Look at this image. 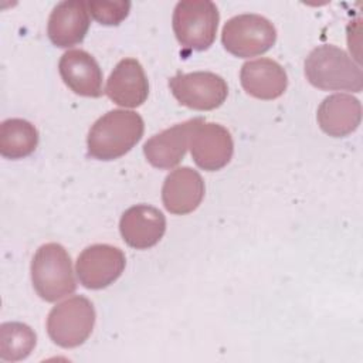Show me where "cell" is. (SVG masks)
<instances>
[{"mask_svg": "<svg viewBox=\"0 0 363 363\" xmlns=\"http://www.w3.org/2000/svg\"><path fill=\"white\" fill-rule=\"evenodd\" d=\"M305 75L311 85L323 91L360 92V67L342 48L323 44L313 48L305 60Z\"/></svg>", "mask_w": 363, "mask_h": 363, "instance_id": "cell-2", "label": "cell"}, {"mask_svg": "<svg viewBox=\"0 0 363 363\" xmlns=\"http://www.w3.org/2000/svg\"><path fill=\"white\" fill-rule=\"evenodd\" d=\"M194 123L196 118L153 135L143 145V153L147 162L157 169L177 166L186 155Z\"/></svg>", "mask_w": 363, "mask_h": 363, "instance_id": "cell-15", "label": "cell"}, {"mask_svg": "<svg viewBox=\"0 0 363 363\" xmlns=\"http://www.w3.org/2000/svg\"><path fill=\"white\" fill-rule=\"evenodd\" d=\"M145 123L139 113L113 109L101 116L86 138L88 155L98 160H113L126 155L143 136Z\"/></svg>", "mask_w": 363, "mask_h": 363, "instance_id": "cell-1", "label": "cell"}, {"mask_svg": "<svg viewBox=\"0 0 363 363\" xmlns=\"http://www.w3.org/2000/svg\"><path fill=\"white\" fill-rule=\"evenodd\" d=\"M240 81L248 95L264 101L281 96L288 85L284 67L271 58L245 62L240 71Z\"/></svg>", "mask_w": 363, "mask_h": 363, "instance_id": "cell-16", "label": "cell"}, {"mask_svg": "<svg viewBox=\"0 0 363 363\" xmlns=\"http://www.w3.org/2000/svg\"><path fill=\"white\" fill-rule=\"evenodd\" d=\"M320 129L333 138H343L354 132L362 121L360 101L347 94L326 96L316 113Z\"/></svg>", "mask_w": 363, "mask_h": 363, "instance_id": "cell-17", "label": "cell"}, {"mask_svg": "<svg viewBox=\"0 0 363 363\" xmlns=\"http://www.w3.org/2000/svg\"><path fill=\"white\" fill-rule=\"evenodd\" d=\"M38 145L37 128L20 118L1 122L0 126V153L7 159H23L31 155Z\"/></svg>", "mask_w": 363, "mask_h": 363, "instance_id": "cell-18", "label": "cell"}, {"mask_svg": "<svg viewBox=\"0 0 363 363\" xmlns=\"http://www.w3.org/2000/svg\"><path fill=\"white\" fill-rule=\"evenodd\" d=\"M105 94L116 105L125 108L140 106L149 95V82L140 62L135 58L121 60L111 72Z\"/></svg>", "mask_w": 363, "mask_h": 363, "instance_id": "cell-11", "label": "cell"}, {"mask_svg": "<svg viewBox=\"0 0 363 363\" xmlns=\"http://www.w3.org/2000/svg\"><path fill=\"white\" fill-rule=\"evenodd\" d=\"M89 28L88 3L67 0L58 3L50 14L47 34L51 43L60 48L79 44Z\"/></svg>", "mask_w": 363, "mask_h": 363, "instance_id": "cell-12", "label": "cell"}, {"mask_svg": "<svg viewBox=\"0 0 363 363\" xmlns=\"http://www.w3.org/2000/svg\"><path fill=\"white\" fill-rule=\"evenodd\" d=\"M189 147L194 163L200 169L216 172L231 160L234 142L231 133L224 126L196 118Z\"/></svg>", "mask_w": 363, "mask_h": 363, "instance_id": "cell-8", "label": "cell"}, {"mask_svg": "<svg viewBox=\"0 0 363 363\" xmlns=\"http://www.w3.org/2000/svg\"><path fill=\"white\" fill-rule=\"evenodd\" d=\"M169 86L179 104L196 111L216 109L224 104L228 95L224 78L208 71L179 72L169 79Z\"/></svg>", "mask_w": 363, "mask_h": 363, "instance_id": "cell-7", "label": "cell"}, {"mask_svg": "<svg viewBox=\"0 0 363 363\" xmlns=\"http://www.w3.org/2000/svg\"><path fill=\"white\" fill-rule=\"evenodd\" d=\"M277 40L274 24L259 14L234 16L223 27L224 48L238 57L250 58L267 52Z\"/></svg>", "mask_w": 363, "mask_h": 363, "instance_id": "cell-6", "label": "cell"}, {"mask_svg": "<svg viewBox=\"0 0 363 363\" xmlns=\"http://www.w3.org/2000/svg\"><path fill=\"white\" fill-rule=\"evenodd\" d=\"M95 318L94 305L88 298L72 296L50 311L47 318L48 336L64 349L77 347L92 333Z\"/></svg>", "mask_w": 363, "mask_h": 363, "instance_id": "cell-5", "label": "cell"}, {"mask_svg": "<svg viewBox=\"0 0 363 363\" xmlns=\"http://www.w3.org/2000/svg\"><path fill=\"white\" fill-rule=\"evenodd\" d=\"M64 84L81 96L98 98L102 95V71L96 60L84 50L64 52L58 62Z\"/></svg>", "mask_w": 363, "mask_h": 363, "instance_id": "cell-14", "label": "cell"}, {"mask_svg": "<svg viewBox=\"0 0 363 363\" xmlns=\"http://www.w3.org/2000/svg\"><path fill=\"white\" fill-rule=\"evenodd\" d=\"M91 16L104 26H118L129 14V1H88Z\"/></svg>", "mask_w": 363, "mask_h": 363, "instance_id": "cell-20", "label": "cell"}, {"mask_svg": "<svg viewBox=\"0 0 363 363\" xmlns=\"http://www.w3.org/2000/svg\"><path fill=\"white\" fill-rule=\"evenodd\" d=\"M34 330L21 322H6L0 326V357L4 362L26 359L35 347Z\"/></svg>", "mask_w": 363, "mask_h": 363, "instance_id": "cell-19", "label": "cell"}, {"mask_svg": "<svg viewBox=\"0 0 363 363\" xmlns=\"http://www.w3.org/2000/svg\"><path fill=\"white\" fill-rule=\"evenodd\" d=\"M31 281L37 295L45 302H55L77 288L71 257L57 242L41 245L31 261Z\"/></svg>", "mask_w": 363, "mask_h": 363, "instance_id": "cell-3", "label": "cell"}, {"mask_svg": "<svg viewBox=\"0 0 363 363\" xmlns=\"http://www.w3.org/2000/svg\"><path fill=\"white\" fill-rule=\"evenodd\" d=\"M119 231L129 247L147 250L156 245L163 237L166 231V218L156 207L136 204L122 214Z\"/></svg>", "mask_w": 363, "mask_h": 363, "instance_id": "cell-10", "label": "cell"}, {"mask_svg": "<svg viewBox=\"0 0 363 363\" xmlns=\"http://www.w3.org/2000/svg\"><path fill=\"white\" fill-rule=\"evenodd\" d=\"M203 197L204 182L197 170L184 166L166 176L162 187V200L169 213L189 214L200 206Z\"/></svg>", "mask_w": 363, "mask_h": 363, "instance_id": "cell-13", "label": "cell"}, {"mask_svg": "<svg viewBox=\"0 0 363 363\" xmlns=\"http://www.w3.org/2000/svg\"><path fill=\"white\" fill-rule=\"evenodd\" d=\"M220 14L208 0L179 1L173 11V31L183 48L204 51L216 40Z\"/></svg>", "mask_w": 363, "mask_h": 363, "instance_id": "cell-4", "label": "cell"}, {"mask_svg": "<svg viewBox=\"0 0 363 363\" xmlns=\"http://www.w3.org/2000/svg\"><path fill=\"white\" fill-rule=\"evenodd\" d=\"M126 258L122 250L109 244L86 247L77 259V275L88 289H102L113 284L123 272Z\"/></svg>", "mask_w": 363, "mask_h": 363, "instance_id": "cell-9", "label": "cell"}]
</instances>
